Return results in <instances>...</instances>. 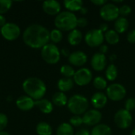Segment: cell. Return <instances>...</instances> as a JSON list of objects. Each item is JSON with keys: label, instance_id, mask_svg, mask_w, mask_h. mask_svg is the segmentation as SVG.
Returning a JSON list of instances; mask_svg holds the SVG:
<instances>
[{"label": "cell", "instance_id": "obj_1", "mask_svg": "<svg viewBox=\"0 0 135 135\" xmlns=\"http://www.w3.org/2000/svg\"><path fill=\"white\" fill-rule=\"evenodd\" d=\"M23 41L29 47L42 48L50 40V32L44 26L39 24H32L28 26L23 32Z\"/></svg>", "mask_w": 135, "mask_h": 135}, {"label": "cell", "instance_id": "obj_2", "mask_svg": "<svg viewBox=\"0 0 135 135\" xmlns=\"http://www.w3.org/2000/svg\"><path fill=\"white\" fill-rule=\"evenodd\" d=\"M22 89L26 95L35 101L43 99L47 92V86L44 81L36 77L26 78L23 81Z\"/></svg>", "mask_w": 135, "mask_h": 135}, {"label": "cell", "instance_id": "obj_3", "mask_svg": "<svg viewBox=\"0 0 135 135\" xmlns=\"http://www.w3.org/2000/svg\"><path fill=\"white\" fill-rule=\"evenodd\" d=\"M54 23L59 30L70 32L78 26V17L72 12L62 11L55 17Z\"/></svg>", "mask_w": 135, "mask_h": 135}, {"label": "cell", "instance_id": "obj_4", "mask_svg": "<svg viewBox=\"0 0 135 135\" xmlns=\"http://www.w3.org/2000/svg\"><path fill=\"white\" fill-rule=\"evenodd\" d=\"M89 106L88 99L81 94L72 96L67 102V108L74 115H83L88 111Z\"/></svg>", "mask_w": 135, "mask_h": 135}, {"label": "cell", "instance_id": "obj_5", "mask_svg": "<svg viewBox=\"0 0 135 135\" xmlns=\"http://www.w3.org/2000/svg\"><path fill=\"white\" fill-rule=\"evenodd\" d=\"M40 55L44 61L50 65L58 63L61 57V53L59 47L54 44H47L42 47Z\"/></svg>", "mask_w": 135, "mask_h": 135}, {"label": "cell", "instance_id": "obj_6", "mask_svg": "<svg viewBox=\"0 0 135 135\" xmlns=\"http://www.w3.org/2000/svg\"><path fill=\"white\" fill-rule=\"evenodd\" d=\"M106 95L112 101H120L127 95L126 88L119 83H112L106 89Z\"/></svg>", "mask_w": 135, "mask_h": 135}, {"label": "cell", "instance_id": "obj_7", "mask_svg": "<svg viewBox=\"0 0 135 135\" xmlns=\"http://www.w3.org/2000/svg\"><path fill=\"white\" fill-rule=\"evenodd\" d=\"M104 40V34L99 28L89 30L85 36V44L91 47H100Z\"/></svg>", "mask_w": 135, "mask_h": 135}, {"label": "cell", "instance_id": "obj_8", "mask_svg": "<svg viewBox=\"0 0 135 135\" xmlns=\"http://www.w3.org/2000/svg\"><path fill=\"white\" fill-rule=\"evenodd\" d=\"M114 122L119 129L129 128L133 122V117L130 112L124 109H120L114 115Z\"/></svg>", "mask_w": 135, "mask_h": 135}, {"label": "cell", "instance_id": "obj_9", "mask_svg": "<svg viewBox=\"0 0 135 135\" xmlns=\"http://www.w3.org/2000/svg\"><path fill=\"white\" fill-rule=\"evenodd\" d=\"M100 15L106 21H116L119 17V7L114 3H106L101 6Z\"/></svg>", "mask_w": 135, "mask_h": 135}, {"label": "cell", "instance_id": "obj_10", "mask_svg": "<svg viewBox=\"0 0 135 135\" xmlns=\"http://www.w3.org/2000/svg\"><path fill=\"white\" fill-rule=\"evenodd\" d=\"M20 34L21 29L19 26L15 23L7 22L4 26L1 28V35L6 40H15L19 37Z\"/></svg>", "mask_w": 135, "mask_h": 135}, {"label": "cell", "instance_id": "obj_11", "mask_svg": "<svg viewBox=\"0 0 135 135\" xmlns=\"http://www.w3.org/2000/svg\"><path fill=\"white\" fill-rule=\"evenodd\" d=\"M73 80L74 82L79 86L87 85L93 80V73L89 68H81L75 71Z\"/></svg>", "mask_w": 135, "mask_h": 135}, {"label": "cell", "instance_id": "obj_12", "mask_svg": "<svg viewBox=\"0 0 135 135\" xmlns=\"http://www.w3.org/2000/svg\"><path fill=\"white\" fill-rule=\"evenodd\" d=\"M83 123L87 126L95 127L100 124L102 119V114L99 110L97 109H91L88 110L83 115H82Z\"/></svg>", "mask_w": 135, "mask_h": 135}, {"label": "cell", "instance_id": "obj_13", "mask_svg": "<svg viewBox=\"0 0 135 135\" xmlns=\"http://www.w3.org/2000/svg\"><path fill=\"white\" fill-rule=\"evenodd\" d=\"M68 61L72 66L80 67L84 66L87 62L88 57L84 51H76L70 53V56L68 57Z\"/></svg>", "mask_w": 135, "mask_h": 135}, {"label": "cell", "instance_id": "obj_14", "mask_svg": "<svg viewBox=\"0 0 135 135\" xmlns=\"http://www.w3.org/2000/svg\"><path fill=\"white\" fill-rule=\"evenodd\" d=\"M107 66V58L105 55L100 52L95 53L91 59V66L93 70L97 72L103 71Z\"/></svg>", "mask_w": 135, "mask_h": 135}, {"label": "cell", "instance_id": "obj_15", "mask_svg": "<svg viewBox=\"0 0 135 135\" xmlns=\"http://www.w3.org/2000/svg\"><path fill=\"white\" fill-rule=\"evenodd\" d=\"M42 8L44 13L51 16H57L61 11V5L56 0H47L44 2Z\"/></svg>", "mask_w": 135, "mask_h": 135}, {"label": "cell", "instance_id": "obj_16", "mask_svg": "<svg viewBox=\"0 0 135 135\" xmlns=\"http://www.w3.org/2000/svg\"><path fill=\"white\" fill-rule=\"evenodd\" d=\"M108 99V98L105 93L102 92H97L91 97V104L94 109H102L106 106Z\"/></svg>", "mask_w": 135, "mask_h": 135}, {"label": "cell", "instance_id": "obj_17", "mask_svg": "<svg viewBox=\"0 0 135 135\" xmlns=\"http://www.w3.org/2000/svg\"><path fill=\"white\" fill-rule=\"evenodd\" d=\"M15 103L18 109L25 112L32 110L35 106V100L27 95H23L19 97L16 100Z\"/></svg>", "mask_w": 135, "mask_h": 135}, {"label": "cell", "instance_id": "obj_18", "mask_svg": "<svg viewBox=\"0 0 135 135\" xmlns=\"http://www.w3.org/2000/svg\"><path fill=\"white\" fill-rule=\"evenodd\" d=\"M35 106L44 114H50L53 111V104L47 99H41L35 101Z\"/></svg>", "mask_w": 135, "mask_h": 135}, {"label": "cell", "instance_id": "obj_19", "mask_svg": "<svg viewBox=\"0 0 135 135\" xmlns=\"http://www.w3.org/2000/svg\"><path fill=\"white\" fill-rule=\"evenodd\" d=\"M83 38V35L81 33V32L79 29H74L72 31H70L67 36V40L68 43L72 45V46H77L78 45Z\"/></svg>", "mask_w": 135, "mask_h": 135}, {"label": "cell", "instance_id": "obj_20", "mask_svg": "<svg viewBox=\"0 0 135 135\" xmlns=\"http://www.w3.org/2000/svg\"><path fill=\"white\" fill-rule=\"evenodd\" d=\"M74 82L72 78H62L58 81L57 86L60 92L65 93L71 90L74 87Z\"/></svg>", "mask_w": 135, "mask_h": 135}, {"label": "cell", "instance_id": "obj_21", "mask_svg": "<svg viewBox=\"0 0 135 135\" xmlns=\"http://www.w3.org/2000/svg\"><path fill=\"white\" fill-rule=\"evenodd\" d=\"M129 25L130 23L127 17H119L116 21H115L114 27H115V30L119 34L127 32L129 28Z\"/></svg>", "mask_w": 135, "mask_h": 135}, {"label": "cell", "instance_id": "obj_22", "mask_svg": "<svg viewBox=\"0 0 135 135\" xmlns=\"http://www.w3.org/2000/svg\"><path fill=\"white\" fill-rule=\"evenodd\" d=\"M90 134L91 135H112V132L108 125L100 123L93 127Z\"/></svg>", "mask_w": 135, "mask_h": 135}, {"label": "cell", "instance_id": "obj_23", "mask_svg": "<svg viewBox=\"0 0 135 135\" xmlns=\"http://www.w3.org/2000/svg\"><path fill=\"white\" fill-rule=\"evenodd\" d=\"M51 101H52V104L57 107H63L65 105H67L68 98L64 93H62L59 91V92H56L55 93H54V95L52 96Z\"/></svg>", "mask_w": 135, "mask_h": 135}, {"label": "cell", "instance_id": "obj_24", "mask_svg": "<svg viewBox=\"0 0 135 135\" xmlns=\"http://www.w3.org/2000/svg\"><path fill=\"white\" fill-rule=\"evenodd\" d=\"M63 5L68 11L76 12L78 10L80 11L83 7V2L81 0H65L63 2Z\"/></svg>", "mask_w": 135, "mask_h": 135}, {"label": "cell", "instance_id": "obj_25", "mask_svg": "<svg viewBox=\"0 0 135 135\" xmlns=\"http://www.w3.org/2000/svg\"><path fill=\"white\" fill-rule=\"evenodd\" d=\"M104 40L108 44L115 45L119 42V35L115 29H109L104 33Z\"/></svg>", "mask_w": 135, "mask_h": 135}, {"label": "cell", "instance_id": "obj_26", "mask_svg": "<svg viewBox=\"0 0 135 135\" xmlns=\"http://www.w3.org/2000/svg\"><path fill=\"white\" fill-rule=\"evenodd\" d=\"M36 132L38 135H51L52 127L46 122H40L36 127Z\"/></svg>", "mask_w": 135, "mask_h": 135}, {"label": "cell", "instance_id": "obj_27", "mask_svg": "<svg viewBox=\"0 0 135 135\" xmlns=\"http://www.w3.org/2000/svg\"><path fill=\"white\" fill-rule=\"evenodd\" d=\"M56 135H74V127L68 123H62L58 127Z\"/></svg>", "mask_w": 135, "mask_h": 135}, {"label": "cell", "instance_id": "obj_28", "mask_svg": "<svg viewBox=\"0 0 135 135\" xmlns=\"http://www.w3.org/2000/svg\"><path fill=\"white\" fill-rule=\"evenodd\" d=\"M105 76H106L107 80H108L110 81H114L118 77L117 66L113 63L108 66V67L105 70Z\"/></svg>", "mask_w": 135, "mask_h": 135}, {"label": "cell", "instance_id": "obj_29", "mask_svg": "<svg viewBox=\"0 0 135 135\" xmlns=\"http://www.w3.org/2000/svg\"><path fill=\"white\" fill-rule=\"evenodd\" d=\"M93 86L95 87V89H97L98 90H104L108 87V82H107L106 79L100 76L96 77L93 79Z\"/></svg>", "mask_w": 135, "mask_h": 135}, {"label": "cell", "instance_id": "obj_30", "mask_svg": "<svg viewBox=\"0 0 135 135\" xmlns=\"http://www.w3.org/2000/svg\"><path fill=\"white\" fill-rule=\"evenodd\" d=\"M60 73L64 78H72L74 76L75 70L70 65H63L60 68Z\"/></svg>", "mask_w": 135, "mask_h": 135}, {"label": "cell", "instance_id": "obj_31", "mask_svg": "<svg viewBox=\"0 0 135 135\" xmlns=\"http://www.w3.org/2000/svg\"><path fill=\"white\" fill-rule=\"evenodd\" d=\"M63 38V35L62 31L58 28H54L50 32V40L52 41V44L59 43Z\"/></svg>", "mask_w": 135, "mask_h": 135}, {"label": "cell", "instance_id": "obj_32", "mask_svg": "<svg viewBox=\"0 0 135 135\" xmlns=\"http://www.w3.org/2000/svg\"><path fill=\"white\" fill-rule=\"evenodd\" d=\"M12 1L10 0H0V15H3L12 6Z\"/></svg>", "mask_w": 135, "mask_h": 135}, {"label": "cell", "instance_id": "obj_33", "mask_svg": "<svg viewBox=\"0 0 135 135\" xmlns=\"http://www.w3.org/2000/svg\"><path fill=\"white\" fill-rule=\"evenodd\" d=\"M70 124L72 127H81L83 124V119H82V116L81 115H73L70 119Z\"/></svg>", "mask_w": 135, "mask_h": 135}, {"label": "cell", "instance_id": "obj_34", "mask_svg": "<svg viewBox=\"0 0 135 135\" xmlns=\"http://www.w3.org/2000/svg\"><path fill=\"white\" fill-rule=\"evenodd\" d=\"M119 16L126 17L127 16H128L129 14L131 13V7L128 5H123L119 8Z\"/></svg>", "mask_w": 135, "mask_h": 135}, {"label": "cell", "instance_id": "obj_35", "mask_svg": "<svg viewBox=\"0 0 135 135\" xmlns=\"http://www.w3.org/2000/svg\"><path fill=\"white\" fill-rule=\"evenodd\" d=\"M125 109L128 112H132L135 110V98H128L125 102Z\"/></svg>", "mask_w": 135, "mask_h": 135}, {"label": "cell", "instance_id": "obj_36", "mask_svg": "<svg viewBox=\"0 0 135 135\" xmlns=\"http://www.w3.org/2000/svg\"><path fill=\"white\" fill-rule=\"evenodd\" d=\"M8 124V118L4 113H0V131H3V130L6 127Z\"/></svg>", "mask_w": 135, "mask_h": 135}, {"label": "cell", "instance_id": "obj_37", "mask_svg": "<svg viewBox=\"0 0 135 135\" xmlns=\"http://www.w3.org/2000/svg\"><path fill=\"white\" fill-rule=\"evenodd\" d=\"M127 40L131 44H135V29L131 30L127 36Z\"/></svg>", "mask_w": 135, "mask_h": 135}, {"label": "cell", "instance_id": "obj_38", "mask_svg": "<svg viewBox=\"0 0 135 135\" xmlns=\"http://www.w3.org/2000/svg\"><path fill=\"white\" fill-rule=\"evenodd\" d=\"M88 25V20L85 17H79L78 18V26L80 28H85Z\"/></svg>", "mask_w": 135, "mask_h": 135}, {"label": "cell", "instance_id": "obj_39", "mask_svg": "<svg viewBox=\"0 0 135 135\" xmlns=\"http://www.w3.org/2000/svg\"><path fill=\"white\" fill-rule=\"evenodd\" d=\"M74 135H91L90 131L87 129H80L78 130Z\"/></svg>", "mask_w": 135, "mask_h": 135}, {"label": "cell", "instance_id": "obj_40", "mask_svg": "<svg viewBox=\"0 0 135 135\" xmlns=\"http://www.w3.org/2000/svg\"><path fill=\"white\" fill-rule=\"evenodd\" d=\"M91 2L96 6H103L104 5H105L107 3V1L106 0H91Z\"/></svg>", "mask_w": 135, "mask_h": 135}, {"label": "cell", "instance_id": "obj_41", "mask_svg": "<svg viewBox=\"0 0 135 135\" xmlns=\"http://www.w3.org/2000/svg\"><path fill=\"white\" fill-rule=\"evenodd\" d=\"M99 29L104 33H105L107 31H108L109 29H108V24H106V23H103V24H101L100 25V28H99Z\"/></svg>", "mask_w": 135, "mask_h": 135}, {"label": "cell", "instance_id": "obj_42", "mask_svg": "<svg viewBox=\"0 0 135 135\" xmlns=\"http://www.w3.org/2000/svg\"><path fill=\"white\" fill-rule=\"evenodd\" d=\"M108 51V46L106 45V44H102L100 47V53L101 54H104L105 55Z\"/></svg>", "mask_w": 135, "mask_h": 135}, {"label": "cell", "instance_id": "obj_43", "mask_svg": "<svg viewBox=\"0 0 135 135\" xmlns=\"http://www.w3.org/2000/svg\"><path fill=\"white\" fill-rule=\"evenodd\" d=\"M60 53L65 57H69L70 55V52L69 49H67V48H62L60 50Z\"/></svg>", "mask_w": 135, "mask_h": 135}, {"label": "cell", "instance_id": "obj_44", "mask_svg": "<svg viewBox=\"0 0 135 135\" xmlns=\"http://www.w3.org/2000/svg\"><path fill=\"white\" fill-rule=\"evenodd\" d=\"M6 18L4 15H0V28L6 24Z\"/></svg>", "mask_w": 135, "mask_h": 135}, {"label": "cell", "instance_id": "obj_45", "mask_svg": "<svg viewBox=\"0 0 135 135\" xmlns=\"http://www.w3.org/2000/svg\"><path fill=\"white\" fill-rule=\"evenodd\" d=\"M80 12L82 13V14H86L88 13V8L85 7V6H83L81 9H80Z\"/></svg>", "mask_w": 135, "mask_h": 135}, {"label": "cell", "instance_id": "obj_46", "mask_svg": "<svg viewBox=\"0 0 135 135\" xmlns=\"http://www.w3.org/2000/svg\"><path fill=\"white\" fill-rule=\"evenodd\" d=\"M116 59H117V55H116L115 54L111 55H110V58H109V59H110L112 62H114L115 60H116Z\"/></svg>", "mask_w": 135, "mask_h": 135}, {"label": "cell", "instance_id": "obj_47", "mask_svg": "<svg viewBox=\"0 0 135 135\" xmlns=\"http://www.w3.org/2000/svg\"><path fill=\"white\" fill-rule=\"evenodd\" d=\"M0 135H10L9 133L6 132V131H0Z\"/></svg>", "mask_w": 135, "mask_h": 135}, {"label": "cell", "instance_id": "obj_48", "mask_svg": "<svg viewBox=\"0 0 135 135\" xmlns=\"http://www.w3.org/2000/svg\"><path fill=\"white\" fill-rule=\"evenodd\" d=\"M113 2H114L115 3H121V2H123V1H122V0H121V1H117V0H114Z\"/></svg>", "mask_w": 135, "mask_h": 135}, {"label": "cell", "instance_id": "obj_49", "mask_svg": "<svg viewBox=\"0 0 135 135\" xmlns=\"http://www.w3.org/2000/svg\"><path fill=\"white\" fill-rule=\"evenodd\" d=\"M131 135H135V128L132 131V132H131Z\"/></svg>", "mask_w": 135, "mask_h": 135}, {"label": "cell", "instance_id": "obj_50", "mask_svg": "<svg viewBox=\"0 0 135 135\" xmlns=\"http://www.w3.org/2000/svg\"><path fill=\"white\" fill-rule=\"evenodd\" d=\"M0 34H1V28H0Z\"/></svg>", "mask_w": 135, "mask_h": 135}]
</instances>
